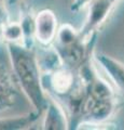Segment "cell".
Listing matches in <instances>:
<instances>
[{
    "label": "cell",
    "mask_w": 124,
    "mask_h": 130,
    "mask_svg": "<svg viewBox=\"0 0 124 130\" xmlns=\"http://www.w3.org/2000/svg\"><path fill=\"white\" fill-rule=\"evenodd\" d=\"M6 48L19 89L35 111L42 114L47 104V95L42 86V76L37 55L31 48H27L22 43L6 42Z\"/></svg>",
    "instance_id": "1"
},
{
    "label": "cell",
    "mask_w": 124,
    "mask_h": 130,
    "mask_svg": "<svg viewBox=\"0 0 124 130\" xmlns=\"http://www.w3.org/2000/svg\"><path fill=\"white\" fill-rule=\"evenodd\" d=\"M18 100V87L14 74L0 60V113L13 107Z\"/></svg>",
    "instance_id": "2"
},
{
    "label": "cell",
    "mask_w": 124,
    "mask_h": 130,
    "mask_svg": "<svg viewBox=\"0 0 124 130\" xmlns=\"http://www.w3.org/2000/svg\"><path fill=\"white\" fill-rule=\"evenodd\" d=\"M119 0H95L89 6L85 24L83 25L80 34L84 39H87L92 34L106 21L114 3Z\"/></svg>",
    "instance_id": "3"
},
{
    "label": "cell",
    "mask_w": 124,
    "mask_h": 130,
    "mask_svg": "<svg viewBox=\"0 0 124 130\" xmlns=\"http://www.w3.org/2000/svg\"><path fill=\"white\" fill-rule=\"evenodd\" d=\"M35 38L42 44L47 46L55 38L57 31V20L54 12L51 10H42L34 20Z\"/></svg>",
    "instance_id": "4"
},
{
    "label": "cell",
    "mask_w": 124,
    "mask_h": 130,
    "mask_svg": "<svg viewBox=\"0 0 124 130\" xmlns=\"http://www.w3.org/2000/svg\"><path fill=\"white\" fill-rule=\"evenodd\" d=\"M114 99H93L86 96L83 115L86 120L94 123H104L113 113Z\"/></svg>",
    "instance_id": "5"
},
{
    "label": "cell",
    "mask_w": 124,
    "mask_h": 130,
    "mask_svg": "<svg viewBox=\"0 0 124 130\" xmlns=\"http://www.w3.org/2000/svg\"><path fill=\"white\" fill-rule=\"evenodd\" d=\"M95 62L103 68L108 78L124 95V64L107 54H96Z\"/></svg>",
    "instance_id": "6"
},
{
    "label": "cell",
    "mask_w": 124,
    "mask_h": 130,
    "mask_svg": "<svg viewBox=\"0 0 124 130\" xmlns=\"http://www.w3.org/2000/svg\"><path fill=\"white\" fill-rule=\"evenodd\" d=\"M45 116L43 119V129L45 130H63L68 127V119L64 108L57 102L47 99L45 106Z\"/></svg>",
    "instance_id": "7"
},
{
    "label": "cell",
    "mask_w": 124,
    "mask_h": 130,
    "mask_svg": "<svg viewBox=\"0 0 124 130\" xmlns=\"http://www.w3.org/2000/svg\"><path fill=\"white\" fill-rule=\"evenodd\" d=\"M50 87L56 94L66 95L75 85L73 75L68 68H57L49 73Z\"/></svg>",
    "instance_id": "8"
},
{
    "label": "cell",
    "mask_w": 124,
    "mask_h": 130,
    "mask_svg": "<svg viewBox=\"0 0 124 130\" xmlns=\"http://www.w3.org/2000/svg\"><path fill=\"white\" fill-rule=\"evenodd\" d=\"M41 114L38 112L28 113L23 116H15V117H3L0 118V130H21L29 128L35 121L39 118Z\"/></svg>",
    "instance_id": "9"
},
{
    "label": "cell",
    "mask_w": 124,
    "mask_h": 130,
    "mask_svg": "<svg viewBox=\"0 0 124 130\" xmlns=\"http://www.w3.org/2000/svg\"><path fill=\"white\" fill-rule=\"evenodd\" d=\"M55 37H56L55 49L68 48V47L72 46V44L84 39L80 32H78L72 26H70V25H63L56 31Z\"/></svg>",
    "instance_id": "10"
},
{
    "label": "cell",
    "mask_w": 124,
    "mask_h": 130,
    "mask_svg": "<svg viewBox=\"0 0 124 130\" xmlns=\"http://www.w3.org/2000/svg\"><path fill=\"white\" fill-rule=\"evenodd\" d=\"M2 39L6 42H23V28L18 22H8L2 26Z\"/></svg>",
    "instance_id": "11"
},
{
    "label": "cell",
    "mask_w": 124,
    "mask_h": 130,
    "mask_svg": "<svg viewBox=\"0 0 124 130\" xmlns=\"http://www.w3.org/2000/svg\"><path fill=\"white\" fill-rule=\"evenodd\" d=\"M95 0H73L71 3L70 10L71 12H78L83 8H85L87 6H90L92 2H94Z\"/></svg>",
    "instance_id": "12"
},
{
    "label": "cell",
    "mask_w": 124,
    "mask_h": 130,
    "mask_svg": "<svg viewBox=\"0 0 124 130\" xmlns=\"http://www.w3.org/2000/svg\"><path fill=\"white\" fill-rule=\"evenodd\" d=\"M8 22H10L9 12L3 3V0H0V26L6 25Z\"/></svg>",
    "instance_id": "13"
},
{
    "label": "cell",
    "mask_w": 124,
    "mask_h": 130,
    "mask_svg": "<svg viewBox=\"0 0 124 130\" xmlns=\"http://www.w3.org/2000/svg\"><path fill=\"white\" fill-rule=\"evenodd\" d=\"M17 1H19V0H9V3L10 5H13V3H16Z\"/></svg>",
    "instance_id": "14"
}]
</instances>
